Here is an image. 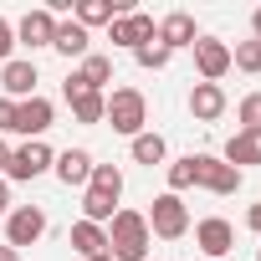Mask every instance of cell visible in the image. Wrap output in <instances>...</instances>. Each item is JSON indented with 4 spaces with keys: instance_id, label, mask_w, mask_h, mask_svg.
<instances>
[{
    "instance_id": "6da1fadb",
    "label": "cell",
    "mask_w": 261,
    "mask_h": 261,
    "mask_svg": "<svg viewBox=\"0 0 261 261\" xmlns=\"http://www.w3.org/2000/svg\"><path fill=\"white\" fill-rule=\"evenodd\" d=\"M149 246H154V236L139 210H118L108 220V256L113 261H149Z\"/></svg>"
},
{
    "instance_id": "7a4b0ae2",
    "label": "cell",
    "mask_w": 261,
    "mask_h": 261,
    "mask_svg": "<svg viewBox=\"0 0 261 261\" xmlns=\"http://www.w3.org/2000/svg\"><path fill=\"white\" fill-rule=\"evenodd\" d=\"M102 123L113 128V134H123V139H139L144 123H149V97H144L139 87H113V92H108Z\"/></svg>"
},
{
    "instance_id": "3957f363",
    "label": "cell",
    "mask_w": 261,
    "mask_h": 261,
    "mask_svg": "<svg viewBox=\"0 0 261 261\" xmlns=\"http://www.w3.org/2000/svg\"><path fill=\"white\" fill-rule=\"evenodd\" d=\"M57 164V154L46 149V139H26L21 149H11V159H6V174H0V179H16V185H26V179H41L46 169Z\"/></svg>"
},
{
    "instance_id": "277c9868",
    "label": "cell",
    "mask_w": 261,
    "mask_h": 261,
    "mask_svg": "<svg viewBox=\"0 0 261 261\" xmlns=\"http://www.w3.org/2000/svg\"><path fill=\"white\" fill-rule=\"evenodd\" d=\"M149 220V236H159V241H179L185 230H190V210H185V200L179 195H154V210L144 215Z\"/></svg>"
},
{
    "instance_id": "5b68a950",
    "label": "cell",
    "mask_w": 261,
    "mask_h": 261,
    "mask_svg": "<svg viewBox=\"0 0 261 261\" xmlns=\"http://www.w3.org/2000/svg\"><path fill=\"white\" fill-rule=\"evenodd\" d=\"M46 236V210L41 205H16L11 215H6V246L11 251H26V246H36Z\"/></svg>"
},
{
    "instance_id": "8992f818",
    "label": "cell",
    "mask_w": 261,
    "mask_h": 261,
    "mask_svg": "<svg viewBox=\"0 0 261 261\" xmlns=\"http://www.w3.org/2000/svg\"><path fill=\"white\" fill-rule=\"evenodd\" d=\"M241 169L236 164H225V159H215V154H195V185L200 190H210V195H236L241 190Z\"/></svg>"
},
{
    "instance_id": "52a82bcc",
    "label": "cell",
    "mask_w": 261,
    "mask_h": 261,
    "mask_svg": "<svg viewBox=\"0 0 261 261\" xmlns=\"http://www.w3.org/2000/svg\"><path fill=\"white\" fill-rule=\"evenodd\" d=\"M108 41H113V46H123V51H139V46H149V41H154V16H144V11L113 16V26H108Z\"/></svg>"
},
{
    "instance_id": "ba28073f",
    "label": "cell",
    "mask_w": 261,
    "mask_h": 261,
    "mask_svg": "<svg viewBox=\"0 0 261 261\" xmlns=\"http://www.w3.org/2000/svg\"><path fill=\"white\" fill-rule=\"evenodd\" d=\"M154 41L174 57V51H185V46H195V41H200V26H195V16H190V11H169V16L154 26Z\"/></svg>"
},
{
    "instance_id": "9c48e42d",
    "label": "cell",
    "mask_w": 261,
    "mask_h": 261,
    "mask_svg": "<svg viewBox=\"0 0 261 261\" xmlns=\"http://www.w3.org/2000/svg\"><path fill=\"white\" fill-rule=\"evenodd\" d=\"M195 67H200V82H220L225 72H230V46L220 41V36H200L195 46Z\"/></svg>"
},
{
    "instance_id": "30bf717a",
    "label": "cell",
    "mask_w": 261,
    "mask_h": 261,
    "mask_svg": "<svg viewBox=\"0 0 261 261\" xmlns=\"http://www.w3.org/2000/svg\"><path fill=\"white\" fill-rule=\"evenodd\" d=\"M195 246H200L205 256H230V251H236V225H230L225 215H205V220L195 225Z\"/></svg>"
},
{
    "instance_id": "8fae6325",
    "label": "cell",
    "mask_w": 261,
    "mask_h": 261,
    "mask_svg": "<svg viewBox=\"0 0 261 261\" xmlns=\"http://www.w3.org/2000/svg\"><path fill=\"white\" fill-rule=\"evenodd\" d=\"M36 62H26V57H11L6 67H0V87H6V97L11 102H26V97H36Z\"/></svg>"
},
{
    "instance_id": "7c38bea8",
    "label": "cell",
    "mask_w": 261,
    "mask_h": 261,
    "mask_svg": "<svg viewBox=\"0 0 261 261\" xmlns=\"http://www.w3.org/2000/svg\"><path fill=\"white\" fill-rule=\"evenodd\" d=\"M51 118H57V108L36 92V97H26V102H16V134H26V139H41L46 128H51Z\"/></svg>"
},
{
    "instance_id": "4fadbf2b",
    "label": "cell",
    "mask_w": 261,
    "mask_h": 261,
    "mask_svg": "<svg viewBox=\"0 0 261 261\" xmlns=\"http://www.w3.org/2000/svg\"><path fill=\"white\" fill-rule=\"evenodd\" d=\"M51 36H57V16H51L46 6H41V11H26V16L16 21V41L31 46V51H36V46H51Z\"/></svg>"
},
{
    "instance_id": "5bb4252c",
    "label": "cell",
    "mask_w": 261,
    "mask_h": 261,
    "mask_svg": "<svg viewBox=\"0 0 261 261\" xmlns=\"http://www.w3.org/2000/svg\"><path fill=\"white\" fill-rule=\"evenodd\" d=\"M190 113H195V123H215L225 113V87L220 82H195L190 87Z\"/></svg>"
},
{
    "instance_id": "9a60e30c",
    "label": "cell",
    "mask_w": 261,
    "mask_h": 261,
    "mask_svg": "<svg viewBox=\"0 0 261 261\" xmlns=\"http://www.w3.org/2000/svg\"><path fill=\"white\" fill-rule=\"evenodd\" d=\"M220 159H225V164H236V169L246 174V164H261V134H256V128H236Z\"/></svg>"
},
{
    "instance_id": "2e32d148",
    "label": "cell",
    "mask_w": 261,
    "mask_h": 261,
    "mask_svg": "<svg viewBox=\"0 0 261 261\" xmlns=\"http://www.w3.org/2000/svg\"><path fill=\"white\" fill-rule=\"evenodd\" d=\"M92 164H97V159H92L87 149H67V154H57L51 169H57V179L72 190V185H87V179H92Z\"/></svg>"
},
{
    "instance_id": "e0dca14e",
    "label": "cell",
    "mask_w": 261,
    "mask_h": 261,
    "mask_svg": "<svg viewBox=\"0 0 261 261\" xmlns=\"http://www.w3.org/2000/svg\"><path fill=\"white\" fill-rule=\"evenodd\" d=\"M72 251H77L82 261H97V256H108V225L77 220V225H72Z\"/></svg>"
},
{
    "instance_id": "ac0fdd59",
    "label": "cell",
    "mask_w": 261,
    "mask_h": 261,
    "mask_svg": "<svg viewBox=\"0 0 261 261\" xmlns=\"http://www.w3.org/2000/svg\"><path fill=\"white\" fill-rule=\"evenodd\" d=\"M51 51H57V57H87V51H92V36H87V31H82L77 21H57Z\"/></svg>"
},
{
    "instance_id": "d6986e66",
    "label": "cell",
    "mask_w": 261,
    "mask_h": 261,
    "mask_svg": "<svg viewBox=\"0 0 261 261\" xmlns=\"http://www.w3.org/2000/svg\"><path fill=\"white\" fill-rule=\"evenodd\" d=\"M77 77H82V87H87V92H108V82H113V57L87 51V57H82V67H77Z\"/></svg>"
},
{
    "instance_id": "ffe728a7",
    "label": "cell",
    "mask_w": 261,
    "mask_h": 261,
    "mask_svg": "<svg viewBox=\"0 0 261 261\" xmlns=\"http://www.w3.org/2000/svg\"><path fill=\"white\" fill-rule=\"evenodd\" d=\"M113 16H118V6H113V0H77V26L82 31H92V26H113Z\"/></svg>"
},
{
    "instance_id": "44dd1931",
    "label": "cell",
    "mask_w": 261,
    "mask_h": 261,
    "mask_svg": "<svg viewBox=\"0 0 261 261\" xmlns=\"http://www.w3.org/2000/svg\"><path fill=\"white\" fill-rule=\"evenodd\" d=\"M164 154H169V144H164L159 134H149V128L134 139V164H149V169H154V164H164Z\"/></svg>"
},
{
    "instance_id": "7402d4cb",
    "label": "cell",
    "mask_w": 261,
    "mask_h": 261,
    "mask_svg": "<svg viewBox=\"0 0 261 261\" xmlns=\"http://www.w3.org/2000/svg\"><path fill=\"white\" fill-rule=\"evenodd\" d=\"M87 190H97V195L118 200V195H123V169H118V164H92V179H87Z\"/></svg>"
},
{
    "instance_id": "603a6c76",
    "label": "cell",
    "mask_w": 261,
    "mask_h": 261,
    "mask_svg": "<svg viewBox=\"0 0 261 261\" xmlns=\"http://www.w3.org/2000/svg\"><path fill=\"white\" fill-rule=\"evenodd\" d=\"M102 113H108V92H82V97H72V118H77V123H102Z\"/></svg>"
},
{
    "instance_id": "cb8c5ba5",
    "label": "cell",
    "mask_w": 261,
    "mask_h": 261,
    "mask_svg": "<svg viewBox=\"0 0 261 261\" xmlns=\"http://www.w3.org/2000/svg\"><path fill=\"white\" fill-rule=\"evenodd\" d=\"M113 205H118V200H108V195H97V190H87V195H82V220H92V225H108V220L118 215Z\"/></svg>"
},
{
    "instance_id": "d4e9b609",
    "label": "cell",
    "mask_w": 261,
    "mask_h": 261,
    "mask_svg": "<svg viewBox=\"0 0 261 261\" xmlns=\"http://www.w3.org/2000/svg\"><path fill=\"white\" fill-rule=\"evenodd\" d=\"M230 67L261 77V41H236V46H230Z\"/></svg>"
},
{
    "instance_id": "484cf974",
    "label": "cell",
    "mask_w": 261,
    "mask_h": 261,
    "mask_svg": "<svg viewBox=\"0 0 261 261\" xmlns=\"http://www.w3.org/2000/svg\"><path fill=\"white\" fill-rule=\"evenodd\" d=\"M190 185H195V154H185V159L169 164V195H185Z\"/></svg>"
},
{
    "instance_id": "4316f807",
    "label": "cell",
    "mask_w": 261,
    "mask_h": 261,
    "mask_svg": "<svg viewBox=\"0 0 261 261\" xmlns=\"http://www.w3.org/2000/svg\"><path fill=\"white\" fill-rule=\"evenodd\" d=\"M134 62H139L144 72H164V67H169V51H164L159 41H149V46H139V51H134Z\"/></svg>"
},
{
    "instance_id": "83f0119b",
    "label": "cell",
    "mask_w": 261,
    "mask_h": 261,
    "mask_svg": "<svg viewBox=\"0 0 261 261\" xmlns=\"http://www.w3.org/2000/svg\"><path fill=\"white\" fill-rule=\"evenodd\" d=\"M236 118H241V128H256V134H261V92H246L241 108H236Z\"/></svg>"
},
{
    "instance_id": "f1b7e54d",
    "label": "cell",
    "mask_w": 261,
    "mask_h": 261,
    "mask_svg": "<svg viewBox=\"0 0 261 261\" xmlns=\"http://www.w3.org/2000/svg\"><path fill=\"white\" fill-rule=\"evenodd\" d=\"M11 51H16V26H11L6 16H0V67L11 62Z\"/></svg>"
},
{
    "instance_id": "f546056e",
    "label": "cell",
    "mask_w": 261,
    "mask_h": 261,
    "mask_svg": "<svg viewBox=\"0 0 261 261\" xmlns=\"http://www.w3.org/2000/svg\"><path fill=\"white\" fill-rule=\"evenodd\" d=\"M0 134H16V102L0 97Z\"/></svg>"
},
{
    "instance_id": "4dcf8cb0",
    "label": "cell",
    "mask_w": 261,
    "mask_h": 261,
    "mask_svg": "<svg viewBox=\"0 0 261 261\" xmlns=\"http://www.w3.org/2000/svg\"><path fill=\"white\" fill-rule=\"evenodd\" d=\"M246 225H251V230H256V236H261V200H256V205H251V210H246Z\"/></svg>"
},
{
    "instance_id": "1f68e13d",
    "label": "cell",
    "mask_w": 261,
    "mask_h": 261,
    "mask_svg": "<svg viewBox=\"0 0 261 261\" xmlns=\"http://www.w3.org/2000/svg\"><path fill=\"white\" fill-rule=\"evenodd\" d=\"M0 215H11V185L0 179Z\"/></svg>"
},
{
    "instance_id": "d6a6232c",
    "label": "cell",
    "mask_w": 261,
    "mask_h": 261,
    "mask_svg": "<svg viewBox=\"0 0 261 261\" xmlns=\"http://www.w3.org/2000/svg\"><path fill=\"white\" fill-rule=\"evenodd\" d=\"M251 41H261V6L251 11Z\"/></svg>"
},
{
    "instance_id": "836d02e7",
    "label": "cell",
    "mask_w": 261,
    "mask_h": 261,
    "mask_svg": "<svg viewBox=\"0 0 261 261\" xmlns=\"http://www.w3.org/2000/svg\"><path fill=\"white\" fill-rule=\"evenodd\" d=\"M0 261H21V251H11V246H0Z\"/></svg>"
},
{
    "instance_id": "e575fe53",
    "label": "cell",
    "mask_w": 261,
    "mask_h": 261,
    "mask_svg": "<svg viewBox=\"0 0 261 261\" xmlns=\"http://www.w3.org/2000/svg\"><path fill=\"white\" fill-rule=\"evenodd\" d=\"M6 159H11V149H6V139H0V174H6Z\"/></svg>"
},
{
    "instance_id": "d590c367",
    "label": "cell",
    "mask_w": 261,
    "mask_h": 261,
    "mask_svg": "<svg viewBox=\"0 0 261 261\" xmlns=\"http://www.w3.org/2000/svg\"><path fill=\"white\" fill-rule=\"evenodd\" d=\"M97 261H113V256H97Z\"/></svg>"
},
{
    "instance_id": "8d00e7d4",
    "label": "cell",
    "mask_w": 261,
    "mask_h": 261,
    "mask_svg": "<svg viewBox=\"0 0 261 261\" xmlns=\"http://www.w3.org/2000/svg\"><path fill=\"white\" fill-rule=\"evenodd\" d=\"M256 261H261V256H256Z\"/></svg>"
}]
</instances>
